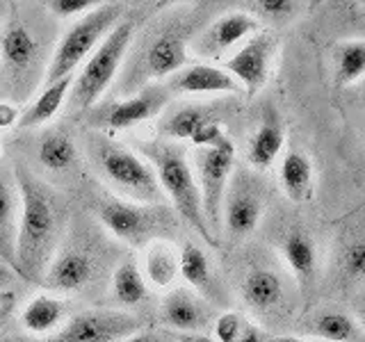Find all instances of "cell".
Returning <instances> with one entry per match:
<instances>
[{"instance_id": "obj_17", "label": "cell", "mask_w": 365, "mask_h": 342, "mask_svg": "<svg viewBox=\"0 0 365 342\" xmlns=\"http://www.w3.org/2000/svg\"><path fill=\"white\" fill-rule=\"evenodd\" d=\"M19 190L7 174H0V258L16 267V231H19Z\"/></svg>"}, {"instance_id": "obj_40", "label": "cell", "mask_w": 365, "mask_h": 342, "mask_svg": "<svg viewBox=\"0 0 365 342\" xmlns=\"http://www.w3.org/2000/svg\"><path fill=\"white\" fill-rule=\"evenodd\" d=\"M267 342H315V340H304V338H292V336H281V338H267Z\"/></svg>"}, {"instance_id": "obj_10", "label": "cell", "mask_w": 365, "mask_h": 342, "mask_svg": "<svg viewBox=\"0 0 365 342\" xmlns=\"http://www.w3.org/2000/svg\"><path fill=\"white\" fill-rule=\"evenodd\" d=\"M144 328L140 317L110 308H91L66 319L62 328L46 336L41 342H117Z\"/></svg>"}, {"instance_id": "obj_36", "label": "cell", "mask_w": 365, "mask_h": 342, "mask_svg": "<svg viewBox=\"0 0 365 342\" xmlns=\"http://www.w3.org/2000/svg\"><path fill=\"white\" fill-rule=\"evenodd\" d=\"M235 342H267V338L262 336V331L258 326L245 322V326H242V331H240V336H237Z\"/></svg>"}, {"instance_id": "obj_8", "label": "cell", "mask_w": 365, "mask_h": 342, "mask_svg": "<svg viewBox=\"0 0 365 342\" xmlns=\"http://www.w3.org/2000/svg\"><path fill=\"white\" fill-rule=\"evenodd\" d=\"M98 217L108 231L128 247H148L155 239H169L176 231V214L169 205H144L123 199H106Z\"/></svg>"}, {"instance_id": "obj_42", "label": "cell", "mask_w": 365, "mask_h": 342, "mask_svg": "<svg viewBox=\"0 0 365 342\" xmlns=\"http://www.w3.org/2000/svg\"><path fill=\"white\" fill-rule=\"evenodd\" d=\"M363 110H365V94H363Z\"/></svg>"}, {"instance_id": "obj_14", "label": "cell", "mask_w": 365, "mask_h": 342, "mask_svg": "<svg viewBox=\"0 0 365 342\" xmlns=\"http://www.w3.org/2000/svg\"><path fill=\"white\" fill-rule=\"evenodd\" d=\"M163 322L178 333H201L210 322V308L194 290L178 288L169 292L160 306Z\"/></svg>"}, {"instance_id": "obj_31", "label": "cell", "mask_w": 365, "mask_h": 342, "mask_svg": "<svg viewBox=\"0 0 365 342\" xmlns=\"http://www.w3.org/2000/svg\"><path fill=\"white\" fill-rule=\"evenodd\" d=\"M315 333L324 338V342H359V328L354 319L345 313H324L317 317Z\"/></svg>"}, {"instance_id": "obj_38", "label": "cell", "mask_w": 365, "mask_h": 342, "mask_svg": "<svg viewBox=\"0 0 365 342\" xmlns=\"http://www.w3.org/2000/svg\"><path fill=\"white\" fill-rule=\"evenodd\" d=\"M123 342H163V340H160V336H155L153 331L142 328V331H137V333L128 336Z\"/></svg>"}, {"instance_id": "obj_20", "label": "cell", "mask_w": 365, "mask_h": 342, "mask_svg": "<svg viewBox=\"0 0 365 342\" xmlns=\"http://www.w3.org/2000/svg\"><path fill=\"white\" fill-rule=\"evenodd\" d=\"M260 214H262L260 201L254 197V194H249L247 190H233L226 197V203L222 208L226 231L233 237L249 235L258 226Z\"/></svg>"}, {"instance_id": "obj_23", "label": "cell", "mask_w": 365, "mask_h": 342, "mask_svg": "<svg viewBox=\"0 0 365 342\" xmlns=\"http://www.w3.org/2000/svg\"><path fill=\"white\" fill-rule=\"evenodd\" d=\"M217 121L212 114L205 108H197V105H187L180 108L176 112L167 114V117L158 123V135L160 140H192L203 125H208Z\"/></svg>"}, {"instance_id": "obj_2", "label": "cell", "mask_w": 365, "mask_h": 342, "mask_svg": "<svg viewBox=\"0 0 365 342\" xmlns=\"http://www.w3.org/2000/svg\"><path fill=\"white\" fill-rule=\"evenodd\" d=\"M137 148H140L146 162L153 167L160 190H163L165 199L174 205L176 214L201 235L203 242L215 244L217 237L210 233L208 224H205L199 182L185 155V148L176 142L160 140V137L153 142H140Z\"/></svg>"}, {"instance_id": "obj_39", "label": "cell", "mask_w": 365, "mask_h": 342, "mask_svg": "<svg viewBox=\"0 0 365 342\" xmlns=\"http://www.w3.org/2000/svg\"><path fill=\"white\" fill-rule=\"evenodd\" d=\"M174 342H217V340L205 333H176Z\"/></svg>"}, {"instance_id": "obj_27", "label": "cell", "mask_w": 365, "mask_h": 342, "mask_svg": "<svg viewBox=\"0 0 365 342\" xmlns=\"http://www.w3.org/2000/svg\"><path fill=\"white\" fill-rule=\"evenodd\" d=\"M37 160L43 169L68 171L78 160V148L73 137L62 130H53L48 135H43L37 146Z\"/></svg>"}, {"instance_id": "obj_6", "label": "cell", "mask_w": 365, "mask_h": 342, "mask_svg": "<svg viewBox=\"0 0 365 342\" xmlns=\"http://www.w3.org/2000/svg\"><path fill=\"white\" fill-rule=\"evenodd\" d=\"M125 16L123 3H101L85 16H80L68 32L57 43V48L46 64V87L66 76H73L76 68L98 48V43L108 37L112 28Z\"/></svg>"}, {"instance_id": "obj_22", "label": "cell", "mask_w": 365, "mask_h": 342, "mask_svg": "<svg viewBox=\"0 0 365 342\" xmlns=\"http://www.w3.org/2000/svg\"><path fill=\"white\" fill-rule=\"evenodd\" d=\"M76 80V73L73 76H66L62 80H57V83L43 87L41 96L32 103V105L21 114L19 117V125L21 128H34V125H41V123H48L60 108L64 105V100L68 96V91H71V85Z\"/></svg>"}, {"instance_id": "obj_13", "label": "cell", "mask_w": 365, "mask_h": 342, "mask_svg": "<svg viewBox=\"0 0 365 342\" xmlns=\"http://www.w3.org/2000/svg\"><path fill=\"white\" fill-rule=\"evenodd\" d=\"M256 32H258V21L254 16L245 14V11H231V14H224L217 21H212L190 43L192 51L201 57H220L222 53L233 48L235 43H240L249 34Z\"/></svg>"}, {"instance_id": "obj_43", "label": "cell", "mask_w": 365, "mask_h": 342, "mask_svg": "<svg viewBox=\"0 0 365 342\" xmlns=\"http://www.w3.org/2000/svg\"><path fill=\"white\" fill-rule=\"evenodd\" d=\"M0 328H3V319H0Z\"/></svg>"}, {"instance_id": "obj_37", "label": "cell", "mask_w": 365, "mask_h": 342, "mask_svg": "<svg viewBox=\"0 0 365 342\" xmlns=\"http://www.w3.org/2000/svg\"><path fill=\"white\" fill-rule=\"evenodd\" d=\"M19 119L16 110L7 105V103H0V128H7V125H11Z\"/></svg>"}, {"instance_id": "obj_32", "label": "cell", "mask_w": 365, "mask_h": 342, "mask_svg": "<svg viewBox=\"0 0 365 342\" xmlns=\"http://www.w3.org/2000/svg\"><path fill=\"white\" fill-rule=\"evenodd\" d=\"M242 326H245V319L237 313H222L215 319V340L217 342H235Z\"/></svg>"}, {"instance_id": "obj_28", "label": "cell", "mask_w": 365, "mask_h": 342, "mask_svg": "<svg viewBox=\"0 0 365 342\" xmlns=\"http://www.w3.org/2000/svg\"><path fill=\"white\" fill-rule=\"evenodd\" d=\"M112 294L121 308H133L140 306L146 299V281L142 276L140 267L133 260H123L121 265L114 269L112 276Z\"/></svg>"}, {"instance_id": "obj_34", "label": "cell", "mask_w": 365, "mask_h": 342, "mask_svg": "<svg viewBox=\"0 0 365 342\" xmlns=\"http://www.w3.org/2000/svg\"><path fill=\"white\" fill-rule=\"evenodd\" d=\"M345 271L354 279L365 276V239L349 244L345 251Z\"/></svg>"}, {"instance_id": "obj_12", "label": "cell", "mask_w": 365, "mask_h": 342, "mask_svg": "<svg viewBox=\"0 0 365 342\" xmlns=\"http://www.w3.org/2000/svg\"><path fill=\"white\" fill-rule=\"evenodd\" d=\"M274 51H277L274 34L256 32L254 37L245 41V46L235 55L228 57L226 71L237 80L240 87L247 89L249 96H254L267 83Z\"/></svg>"}, {"instance_id": "obj_15", "label": "cell", "mask_w": 365, "mask_h": 342, "mask_svg": "<svg viewBox=\"0 0 365 342\" xmlns=\"http://www.w3.org/2000/svg\"><path fill=\"white\" fill-rule=\"evenodd\" d=\"M91 274H94V262H91V258L85 251L64 249L53 258L41 285L48 288L51 292L73 294L83 290L91 281Z\"/></svg>"}, {"instance_id": "obj_25", "label": "cell", "mask_w": 365, "mask_h": 342, "mask_svg": "<svg viewBox=\"0 0 365 342\" xmlns=\"http://www.w3.org/2000/svg\"><path fill=\"white\" fill-rule=\"evenodd\" d=\"M283 128L277 119H267L260 123V128L254 133L247 148V157L249 162L256 169H267L274 165V160L279 157L281 148H283Z\"/></svg>"}, {"instance_id": "obj_5", "label": "cell", "mask_w": 365, "mask_h": 342, "mask_svg": "<svg viewBox=\"0 0 365 342\" xmlns=\"http://www.w3.org/2000/svg\"><path fill=\"white\" fill-rule=\"evenodd\" d=\"M135 37V21L121 19L106 39L98 43V48L87 57L68 91V112L80 114L87 110H94L98 98L106 94L112 80L121 71V64L125 60V53L130 51V43Z\"/></svg>"}, {"instance_id": "obj_30", "label": "cell", "mask_w": 365, "mask_h": 342, "mask_svg": "<svg viewBox=\"0 0 365 342\" xmlns=\"http://www.w3.org/2000/svg\"><path fill=\"white\" fill-rule=\"evenodd\" d=\"M336 80L338 85H351L365 76V39L363 41H347L338 46L336 53Z\"/></svg>"}, {"instance_id": "obj_1", "label": "cell", "mask_w": 365, "mask_h": 342, "mask_svg": "<svg viewBox=\"0 0 365 342\" xmlns=\"http://www.w3.org/2000/svg\"><path fill=\"white\" fill-rule=\"evenodd\" d=\"M14 182L21 201L14 254L16 269L28 281L41 283L60 244L64 208L57 194L30 174L26 165H14Z\"/></svg>"}, {"instance_id": "obj_7", "label": "cell", "mask_w": 365, "mask_h": 342, "mask_svg": "<svg viewBox=\"0 0 365 342\" xmlns=\"http://www.w3.org/2000/svg\"><path fill=\"white\" fill-rule=\"evenodd\" d=\"M0 71L16 98H26L39 78H46L43 46L34 28L16 14L0 28Z\"/></svg>"}, {"instance_id": "obj_11", "label": "cell", "mask_w": 365, "mask_h": 342, "mask_svg": "<svg viewBox=\"0 0 365 342\" xmlns=\"http://www.w3.org/2000/svg\"><path fill=\"white\" fill-rule=\"evenodd\" d=\"M171 100V91L167 85H148L121 100H112L108 105L91 110V125L110 130H128L148 119L158 117Z\"/></svg>"}, {"instance_id": "obj_33", "label": "cell", "mask_w": 365, "mask_h": 342, "mask_svg": "<svg viewBox=\"0 0 365 342\" xmlns=\"http://www.w3.org/2000/svg\"><path fill=\"white\" fill-rule=\"evenodd\" d=\"M98 5L101 3H91V0H53V3H46V9L55 16L71 19V16H85L87 11H91Z\"/></svg>"}, {"instance_id": "obj_21", "label": "cell", "mask_w": 365, "mask_h": 342, "mask_svg": "<svg viewBox=\"0 0 365 342\" xmlns=\"http://www.w3.org/2000/svg\"><path fill=\"white\" fill-rule=\"evenodd\" d=\"M281 187L294 203L313 197V165L302 151H288L281 162Z\"/></svg>"}, {"instance_id": "obj_4", "label": "cell", "mask_w": 365, "mask_h": 342, "mask_svg": "<svg viewBox=\"0 0 365 342\" xmlns=\"http://www.w3.org/2000/svg\"><path fill=\"white\" fill-rule=\"evenodd\" d=\"M89 157L108 185L121 194L123 201L144 205L167 203L153 167L135 151H130L128 146L96 135L94 140H89Z\"/></svg>"}, {"instance_id": "obj_18", "label": "cell", "mask_w": 365, "mask_h": 342, "mask_svg": "<svg viewBox=\"0 0 365 342\" xmlns=\"http://www.w3.org/2000/svg\"><path fill=\"white\" fill-rule=\"evenodd\" d=\"M178 274L182 276V281L192 285L194 292L199 296L203 294V296H208V299H215L217 296L212 265L199 244H194V242L182 244L178 254Z\"/></svg>"}, {"instance_id": "obj_29", "label": "cell", "mask_w": 365, "mask_h": 342, "mask_svg": "<svg viewBox=\"0 0 365 342\" xmlns=\"http://www.w3.org/2000/svg\"><path fill=\"white\" fill-rule=\"evenodd\" d=\"M283 256H285V262L290 265V269L294 271L297 279L299 281L313 279L317 256H315V244H313L311 237L299 233V231L290 233L283 239Z\"/></svg>"}, {"instance_id": "obj_26", "label": "cell", "mask_w": 365, "mask_h": 342, "mask_svg": "<svg viewBox=\"0 0 365 342\" xmlns=\"http://www.w3.org/2000/svg\"><path fill=\"white\" fill-rule=\"evenodd\" d=\"M245 301L256 311H269L283 296V283L269 269H254L242 283Z\"/></svg>"}, {"instance_id": "obj_24", "label": "cell", "mask_w": 365, "mask_h": 342, "mask_svg": "<svg viewBox=\"0 0 365 342\" xmlns=\"http://www.w3.org/2000/svg\"><path fill=\"white\" fill-rule=\"evenodd\" d=\"M146 276L155 288H167L178 276V254L169 239H155L144 254Z\"/></svg>"}, {"instance_id": "obj_3", "label": "cell", "mask_w": 365, "mask_h": 342, "mask_svg": "<svg viewBox=\"0 0 365 342\" xmlns=\"http://www.w3.org/2000/svg\"><path fill=\"white\" fill-rule=\"evenodd\" d=\"M190 26L182 19H163L146 30L123 71L121 94L130 96L158 78L178 73L187 64Z\"/></svg>"}, {"instance_id": "obj_41", "label": "cell", "mask_w": 365, "mask_h": 342, "mask_svg": "<svg viewBox=\"0 0 365 342\" xmlns=\"http://www.w3.org/2000/svg\"><path fill=\"white\" fill-rule=\"evenodd\" d=\"M0 342H30L28 338H23V336H11V338H0Z\"/></svg>"}, {"instance_id": "obj_44", "label": "cell", "mask_w": 365, "mask_h": 342, "mask_svg": "<svg viewBox=\"0 0 365 342\" xmlns=\"http://www.w3.org/2000/svg\"><path fill=\"white\" fill-rule=\"evenodd\" d=\"M0 338H3V333H0Z\"/></svg>"}, {"instance_id": "obj_9", "label": "cell", "mask_w": 365, "mask_h": 342, "mask_svg": "<svg viewBox=\"0 0 365 342\" xmlns=\"http://www.w3.org/2000/svg\"><path fill=\"white\" fill-rule=\"evenodd\" d=\"M233 162H235V146L226 133H222L210 144L197 146V151H194V169H197V182L201 192V208H203L205 224H208L215 237L222 224L226 182L228 176H231Z\"/></svg>"}, {"instance_id": "obj_16", "label": "cell", "mask_w": 365, "mask_h": 342, "mask_svg": "<svg viewBox=\"0 0 365 342\" xmlns=\"http://www.w3.org/2000/svg\"><path fill=\"white\" fill-rule=\"evenodd\" d=\"M171 94H220V91H240L237 80L220 66L190 64L171 76L167 83Z\"/></svg>"}, {"instance_id": "obj_19", "label": "cell", "mask_w": 365, "mask_h": 342, "mask_svg": "<svg viewBox=\"0 0 365 342\" xmlns=\"http://www.w3.org/2000/svg\"><path fill=\"white\" fill-rule=\"evenodd\" d=\"M68 308L62 299L53 294H39L23 308L21 324L32 336H51L64 322Z\"/></svg>"}, {"instance_id": "obj_35", "label": "cell", "mask_w": 365, "mask_h": 342, "mask_svg": "<svg viewBox=\"0 0 365 342\" xmlns=\"http://www.w3.org/2000/svg\"><path fill=\"white\" fill-rule=\"evenodd\" d=\"M254 7H258L262 14H269V16L290 14V11L294 9V5L288 3V0H262V3H256Z\"/></svg>"}]
</instances>
